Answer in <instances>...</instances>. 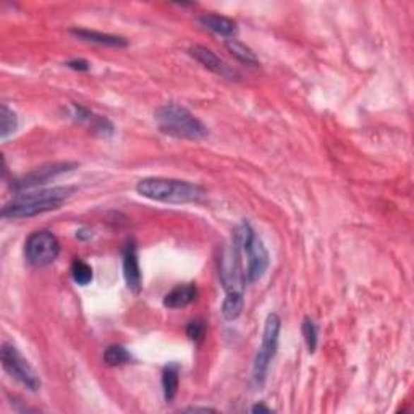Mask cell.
<instances>
[{
  "label": "cell",
  "instance_id": "obj_8",
  "mask_svg": "<svg viewBox=\"0 0 414 414\" xmlns=\"http://www.w3.org/2000/svg\"><path fill=\"white\" fill-rule=\"evenodd\" d=\"M76 167L78 165L73 164V162H55V164L37 167L36 170H32L28 173V175L18 178V180L13 183V188L20 189V191H23V189L37 188L41 187V184H46L50 180H54V178L64 175V173L66 172L75 170Z\"/></svg>",
  "mask_w": 414,
  "mask_h": 414
},
{
  "label": "cell",
  "instance_id": "obj_11",
  "mask_svg": "<svg viewBox=\"0 0 414 414\" xmlns=\"http://www.w3.org/2000/svg\"><path fill=\"white\" fill-rule=\"evenodd\" d=\"M198 298V287L196 283H183L177 285L175 288L165 295L164 306L169 309H180V307H187L194 303Z\"/></svg>",
  "mask_w": 414,
  "mask_h": 414
},
{
  "label": "cell",
  "instance_id": "obj_25",
  "mask_svg": "<svg viewBox=\"0 0 414 414\" xmlns=\"http://www.w3.org/2000/svg\"><path fill=\"white\" fill-rule=\"evenodd\" d=\"M251 411L253 413H272V410L268 406H266V405H254L253 408H251Z\"/></svg>",
  "mask_w": 414,
  "mask_h": 414
},
{
  "label": "cell",
  "instance_id": "obj_22",
  "mask_svg": "<svg viewBox=\"0 0 414 414\" xmlns=\"http://www.w3.org/2000/svg\"><path fill=\"white\" fill-rule=\"evenodd\" d=\"M66 66L71 70H76V71H88L91 69V65H89V61L83 60V59H75V60H70L66 61Z\"/></svg>",
  "mask_w": 414,
  "mask_h": 414
},
{
  "label": "cell",
  "instance_id": "obj_4",
  "mask_svg": "<svg viewBox=\"0 0 414 414\" xmlns=\"http://www.w3.org/2000/svg\"><path fill=\"white\" fill-rule=\"evenodd\" d=\"M233 242H237L242 249L243 259H246L244 278L248 283H254L264 277V273L271 262L268 251L262 243V239L257 237L253 227L248 222H243L242 225L235 228Z\"/></svg>",
  "mask_w": 414,
  "mask_h": 414
},
{
  "label": "cell",
  "instance_id": "obj_5",
  "mask_svg": "<svg viewBox=\"0 0 414 414\" xmlns=\"http://www.w3.org/2000/svg\"><path fill=\"white\" fill-rule=\"evenodd\" d=\"M280 329L282 321L278 314H276V312L268 314L264 324V332H262L261 346L259 350H257L253 365V380L257 387H262V385H264L268 366H271V361L273 357H276L278 348V337H280Z\"/></svg>",
  "mask_w": 414,
  "mask_h": 414
},
{
  "label": "cell",
  "instance_id": "obj_15",
  "mask_svg": "<svg viewBox=\"0 0 414 414\" xmlns=\"http://www.w3.org/2000/svg\"><path fill=\"white\" fill-rule=\"evenodd\" d=\"M244 307V295L239 292H230L227 293L225 300L222 303V316L225 321H235L242 316Z\"/></svg>",
  "mask_w": 414,
  "mask_h": 414
},
{
  "label": "cell",
  "instance_id": "obj_1",
  "mask_svg": "<svg viewBox=\"0 0 414 414\" xmlns=\"http://www.w3.org/2000/svg\"><path fill=\"white\" fill-rule=\"evenodd\" d=\"M136 191L143 198L165 204L198 203L206 194V189L196 183L160 177H149L139 180Z\"/></svg>",
  "mask_w": 414,
  "mask_h": 414
},
{
  "label": "cell",
  "instance_id": "obj_7",
  "mask_svg": "<svg viewBox=\"0 0 414 414\" xmlns=\"http://www.w3.org/2000/svg\"><path fill=\"white\" fill-rule=\"evenodd\" d=\"M60 254V243L57 237L49 230L31 233L25 243V256L35 267H46L55 262Z\"/></svg>",
  "mask_w": 414,
  "mask_h": 414
},
{
  "label": "cell",
  "instance_id": "obj_10",
  "mask_svg": "<svg viewBox=\"0 0 414 414\" xmlns=\"http://www.w3.org/2000/svg\"><path fill=\"white\" fill-rule=\"evenodd\" d=\"M189 54L194 60H198L201 65L206 66L207 70H211L212 73L219 75L222 78H228V80H237L238 73L235 71L225 60H222L219 55L212 52L211 49L204 46H193L189 49Z\"/></svg>",
  "mask_w": 414,
  "mask_h": 414
},
{
  "label": "cell",
  "instance_id": "obj_2",
  "mask_svg": "<svg viewBox=\"0 0 414 414\" xmlns=\"http://www.w3.org/2000/svg\"><path fill=\"white\" fill-rule=\"evenodd\" d=\"M73 191L75 188L71 187H57L20 194L4 207L2 217L4 219H30V217L46 214L50 211H57Z\"/></svg>",
  "mask_w": 414,
  "mask_h": 414
},
{
  "label": "cell",
  "instance_id": "obj_24",
  "mask_svg": "<svg viewBox=\"0 0 414 414\" xmlns=\"http://www.w3.org/2000/svg\"><path fill=\"white\" fill-rule=\"evenodd\" d=\"M93 237V232L88 230V228H81V230L76 232V238L80 239H89Z\"/></svg>",
  "mask_w": 414,
  "mask_h": 414
},
{
  "label": "cell",
  "instance_id": "obj_12",
  "mask_svg": "<svg viewBox=\"0 0 414 414\" xmlns=\"http://www.w3.org/2000/svg\"><path fill=\"white\" fill-rule=\"evenodd\" d=\"M199 23L203 25L207 30L215 32L225 39H233L237 35V23L232 18H227V16L220 15H203L199 16Z\"/></svg>",
  "mask_w": 414,
  "mask_h": 414
},
{
  "label": "cell",
  "instance_id": "obj_16",
  "mask_svg": "<svg viewBox=\"0 0 414 414\" xmlns=\"http://www.w3.org/2000/svg\"><path fill=\"white\" fill-rule=\"evenodd\" d=\"M225 47L228 49V52H230L238 61H242V64L249 66H259V60H257L256 54L248 46H244L243 42L237 41V39H227Z\"/></svg>",
  "mask_w": 414,
  "mask_h": 414
},
{
  "label": "cell",
  "instance_id": "obj_17",
  "mask_svg": "<svg viewBox=\"0 0 414 414\" xmlns=\"http://www.w3.org/2000/svg\"><path fill=\"white\" fill-rule=\"evenodd\" d=\"M16 130H18V117L12 109H8V105L4 104L0 110V138L7 139Z\"/></svg>",
  "mask_w": 414,
  "mask_h": 414
},
{
  "label": "cell",
  "instance_id": "obj_6",
  "mask_svg": "<svg viewBox=\"0 0 414 414\" xmlns=\"http://www.w3.org/2000/svg\"><path fill=\"white\" fill-rule=\"evenodd\" d=\"M2 366L10 377L20 382L28 390L37 391L41 389V379L37 377L35 369L20 353V350L8 341L2 345Z\"/></svg>",
  "mask_w": 414,
  "mask_h": 414
},
{
  "label": "cell",
  "instance_id": "obj_14",
  "mask_svg": "<svg viewBox=\"0 0 414 414\" xmlns=\"http://www.w3.org/2000/svg\"><path fill=\"white\" fill-rule=\"evenodd\" d=\"M178 385H180V366L169 365L162 372V390H164L165 401H172L177 396Z\"/></svg>",
  "mask_w": 414,
  "mask_h": 414
},
{
  "label": "cell",
  "instance_id": "obj_21",
  "mask_svg": "<svg viewBox=\"0 0 414 414\" xmlns=\"http://www.w3.org/2000/svg\"><path fill=\"white\" fill-rule=\"evenodd\" d=\"M206 322L203 321V319H194V321H191L188 324L187 327V335L189 340L193 341H203L204 335H206Z\"/></svg>",
  "mask_w": 414,
  "mask_h": 414
},
{
  "label": "cell",
  "instance_id": "obj_19",
  "mask_svg": "<svg viewBox=\"0 0 414 414\" xmlns=\"http://www.w3.org/2000/svg\"><path fill=\"white\" fill-rule=\"evenodd\" d=\"M71 278H73L75 283L80 285V287H86L93 282V268L85 261L75 259L73 264H71Z\"/></svg>",
  "mask_w": 414,
  "mask_h": 414
},
{
  "label": "cell",
  "instance_id": "obj_23",
  "mask_svg": "<svg viewBox=\"0 0 414 414\" xmlns=\"http://www.w3.org/2000/svg\"><path fill=\"white\" fill-rule=\"evenodd\" d=\"M184 411L188 413H214L215 410H212V408H207V406H191V408H187Z\"/></svg>",
  "mask_w": 414,
  "mask_h": 414
},
{
  "label": "cell",
  "instance_id": "obj_18",
  "mask_svg": "<svg viewBox=\"0 0 414 414\" xmlns=\"http://www.w3.org/2000/svg\"><path fill=\"white\" fill-rule=\"evenodd\" d=\"M131 361V355L125 346L122 345H110L107 350L104 351V362L110 367L126 365Z\"/></svg>",
  "mask_w": 414,
  "mask_h": 414
},
{
  "label": "cell",
  "instance_id": "obj_3",
  "mask_svg": "<svg viewBox=\"0 0 414 414\" xmlns=\"http://www.w3.org/2000/svg\"><path fill=\"white\" fill-rule=\"evenodd\" d=\"M159 130L177 139L199 141L207 136V126L188 109L178 104H165L154 112Z\"/></svg>",
  "mask_w": 414,
  "mask_h": 414
},
{
  "label": "cell",
  "instance_id": "obj_20",
  "mask_svg": "<svg viewBox=\"0 0 414 414\" xmlns=\"http://www.w3.org/2000/svg\"><path fill=\"white\" fill-rule=\"evenodd\" d=\"M301 332H303V337H304L306 346H307V350H309V353H314L316 348H317V341H319L317 326L311 321L309 317H304L303 326H301Z\"/></svg>",
  "mask_w": 414,
  "mask_h": 414
},
{
  "label": "cell",
  "instance_id": "obj_13",
  "mask_svg": "<svg viewBox=\"0 0 414 414\" xmlns=\"http://www.w3.org/2000/svg\"><path fill=\"white\" fill-rule=\"evenodd\" d=\"M70 32L73 36L83 39V41L99 44V46H109V47H126L128 46V41L125 37L107 35V32L81 30V28H73V30H71Z\"/></svg>",
  "mask_w": 414,
  "mask_h": 414
},
{
  "label": "cell",
  "instance_id": "obj_9",
  "mask_svg": "<svg viewBox=\"0 0 414 414\" xmlns=\"http://www.w3.org/2000/svg\"><path fill=\"white\" fill-rule=\"evenodd\" d=\"M123 257V277H125L126 287L131 293L139 295L143 290V277L141 267H139L138 259V246L134 239H126L122 249Z\"/></svg>",
  "mask_w": 414,
  "mask_h": 414
}]
</instances>
